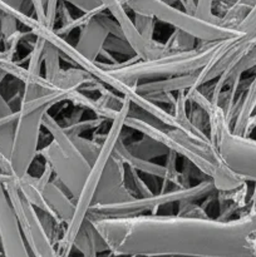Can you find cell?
Instances as JSON below:
<instances>
[{
  "label": "cell",
  "instance_id": "obj_13",
  "mask_svg": "<svg viewBox=\"0 0 256 257\" xmlns=\"http://www.w3.org/2000/svg\"><path fill=\"white\" fill-rule=\"evenodd\" d=\"M4 183L0 181V251L3 257H32L15 213L9 202Z\"/></svg>",
  "mask_w": 256,
  "mask_h": 257
},
{
  "label": "cell",
  "instance_id": "obj_9",
  "mask_svg": "<svg viewBox=\"0 0 256 257\" xmlns=\"http://www.w3.org/2000/svg\"><path fill=\"white\" fill-rule=\"evenodd\" d=\"M48 112V108H43L29 114L18 115L14 142L9 158V173L14 181L25 177L35 158L39 156L43 118Z\"/></svg>",
  "mask_w": 256,
  "mask_h": 257
},
{
  "label": "cell",
  "instance_id": "obj_1",
  "mask_svg": "<svg viewBox=\"0 0 256 257\" xmlns=\"http://www.w3.org/2000/svg\"><path fill=\"white\" fill-rule=\"evenodd\" d=\"M89 221L115 257H255L250 212L235 220L148 215Z\"/></svg>",
  "mask_w": 256,
  "mask_h": 257
},
{
  "label": "cell",
  "instance_id": "obj_29",
  "mask_svg": "<svg viewBox=\"0 0 256 257\" xmlns=\"http://www.w3.org/2000/svg\"><path fill=\"white\" fill-rule=\"evenodd\" d=\"M248 212H250V215H251V217H252V220H253V222H255V225H256V208H253V210H251V211H248Z\"/></svg>",
  "mask_w": 256,
  "mask_h": 257
},
{
  "label": "cell",
  "instance_id": "obj_21",
  "mask_svg": "<svg viewBox=\"0 0 256 257\" xmlns=\"http://www.w3.org/2000/svg\"><path fill=\"white\" fill-rule=\"evenodd\" d=\"M105 123L104 119L94 117L92 119H79L77 122L69 123V124H60L63 130L69 136H82L83 133L90 130H98Z\"/></svg>",
  "mask_w": 256,
  "mask_h": 257
},
{
  "label": "cell",
  "instance_id": "obj_12",
  "mask_svg": "<svg viewBox=\"0 0 256 257\" xmlns=\"http://www.w3.org/2000/svg\"><path fill=\"white\" fill-rule=\"evenodd\" d=\"M100 3L104 5L105 10L109 12L110 17L119 24L128 44L131 45L133 52L140 59L151 60L162 57L165 53L166 54L170 53L166 48L165 43L157 42V40L147 42L141 37V34L137 32L135 24H133V19L128 15L125 7L119 0H100Z\"/></svg>",
  "mask_w": 256,
  "mask_h": 257
},
{
  "label": "cell",
  "instance_id": "obj_4",
  "mask_svg": "<svg viewBox=\"0 0 256 257\" xmlns=\"http://www.w3.org/2000/svg\"><path fill=\"white\" fill-rule=\"evenodd\" d=\"M186 97L207 114L208 138L226 167L246 183L256 185V140L232 133L222 108L211 102L201 89Z\"/></svg>",
  "mask_w": 256,
  "mask_h": 257
},
{
  "label": "cell",
  "instance_id": "obj_18",
  "mask_svg": "<svg viewBox=\"0 0 256 257\" xmlns=\"http://www.w3.org/2000/svg\"><path fill=\"white\" fill-rule=\"evenodd\" d=\"M60 59L62 58H60L59 52L53 45L47 43L44 49V60H43V65H44V74L43 75L50 83H54L62 73L63 68L60 65Z\"/></svg>",
  "mask_w": 256,
  "mask_h": 257
},
{
  "label": "cell",
  "instance_id": "obj_25",
  "mask_svg": "<svg viewBox=\"0 0 256 257\" xmlns=\"http://www.w3.org/2000/svg\"><path fill=\"white\" fill-rule=\"evenodd\" d=\"M213 2L215 0H196L195 15L205 22L222 24L220 15L213 14Z\"/></svg>",
  "mask_w": 256,
  "mask_h": 257
},
{
  "label": "cell",
  "instance_id": "obj_19",
  "mask_svg": "<svg viewBox=\"0 0 256 257\" xmlns=\"http://www.w3.org/2000/svg\"><path fill=\"white\" fill-rule=\"evenodd\" d=\"M70 138H72L73 143L77 147V150L79 151L80 155L83 156V158L92 166L94 161L97 160L98 155H99L103 141L100 142L95 138L89 140V138H85L83 136H70Z\"/></svg>",
  "mask_w": 256,
  "mask_h": 257
},
{
  "label": "cell",
  "instance_id": "obj_32",
  "mask_svg": "<svg viewBox=\"0 0 256 257\" xmlns=\"http://www.w3.org/2000/svg\"><path fill=\"white\" fill-rule=\"evenodd\" d=\"M125 257H136V256H125Z\"/></svg>",
  "mask_w": 256,
  "mask_h": 257
},
{
  "label": "cell",
  "instance_id": "obj_15",
  "mask_svg": "<svg viewBox=\"0 0 256 257\" xmlns=\"http://www.w3.org/2000/svg\"><path fill=\"white\" fill-rule=\"evenodd\" d=\"M43 195L53 215L59 222L67 226L72 221L75 211V202L57 178H53L43 188Z\"/></svg>",
  "mask_w": 256,
  "mask_h": 257
},
{
  "label": "cell",
  "instance_id": "obj_33",
  "mask_svg": "<svg viewBox=\"0 0 256 257\" xmlns=\"http://www.w3.org/2000/svg\"><path fill=\"white\" fill-rule=\"evenodd\" d=\"M80 257H82V256H80Z\"/></svg>",
  "mask_w": 256,
  "mask_h": 257
},
{
  "label": "cell",
  "instance_id": "obj_24",
  "mask_svg": "<svg viewBox=\"0 0 256 257\" xmlns=\"http://www.w3.org/2000/svg\"><path fill=\"white\" fill-rule=\"evenodd\" d=\"M133 24H135L136 29L140 33L141 37L146 39L147 42H153L155 38V19L151 17H146V15L135 14L133 15Z\"/></svg>",
  "mask_w": 256,
  "mask_h": 257
},
{
  "label": "cell",
  "instance_id": "obj_7",
  "mask_svg": "<svg viewBox=\"0 0 256 257\" xmlns=\"http://www.w3.org/2000/svg\"><path fill=\"white\" fill-rule=\"evenodd\" d=\"M133 14L146 15L166 23L202 43H217L241 35L237 29L205 22L165 0H119Z\"/></svg>",
  "mask_w": 256,
  "mask_h": 257
},
{
  "label": "cell",
  "instance_id": "obj_30",
  "mask_svg": "<svg viewBox=\"0 0 256 257\" xmlns=\"http://www.w3.org/2000/svg\"><path fill=\"white\" fill-rule=\"evenodd\" d=\"M252 247H253V255L256 257V235L252 237Z\"/></svg>",
  "mask_w": 256,
  "mask_h": 257
},
{
  "label": "cell",
  "instance_id": "obj_20",
  "mask_svg": "<svg viewBox=\"0 0 256 257\" xmlns=\"http://www.w3.org/2000/svg\"><path fill=\"white\" fill-rule=\"evenodd\" d=\"M196 42L195 39L191 35L186 34V33L181 32V30H176L173 32V34L171 35L170 39L165 43L166 48L168 49V52H187V50L193 49L196 48Z\"/></svg>",
  "mask_w": 256,
  "mask_h": 257
},
{
  "label": "cell",
  "instance_id": "obj_28",
  "mask_svg": "<svg viewBox=\"0 0 256 257\" xmlns=\"http://www.w3.org/2000/svg\"><path fill=\"white\" fill-rule=\"evenodd\" d=\"M255 128H256V112L253 113V115H252V117H251L250 122H248V125H247V137H248V135H250V133L252 132L253 130H255Z\"/></svg>",
  "mask_w": 256,
  "mask_h": 257
},
{
  "label": "cell",
  "instance_id": "obj_5",
  "mask_svg": "<svg viewBox=\"0 0 256 257\" xmlns=\"http://www.w3.org/2000/svg\"><path fill=\"white\" fill-rule=\"evenodd\" d=\"M131 107H132V103L128 98H125L119 112L117 113L114 119L110 122L109 130L103 135L102 148H100L99 155H98L94 163L90 166L89 172H88L84 183H83L82 191H80L79 196L75 200V211L72 221L65 226L63 236L55 245L57 257H70L75 237H77L78 232L82 228L83 223L87 220L88 212H89L90 207L93 205V200H94L95 192H97L98 185H99L103 172L107 167L108 161L113 156L115 145L119 141V138L122 137L125 118L130 113Z\"/></svg>",
  "mask_w": 256,
  "mask_h": 257
},
{
  "label": "cell",
  "instance_id": "obj_26",
  "mask_svg": "<svg viewBox=\"0 0 256 257\" xmlns=\"http://www.w3.org/2000/svg\"><path fill=\"white\" fill-rule=\"evenodd\" d=\"M104 50L107 52H114V53H119V54H124V55H130L131 58L136 57V53L133 52V49L131 48V45L128 44V42L125 39H122V38H117L113 37V35H109L105 42Z\"/></svg>",
  "mask_w": 256,
  "mask_h": 257
},
{
  "label": "cell",
  "instance_id": "obj_27",
  "mask_svg": "<svg viewBox=\"0 0 256 257\" xmlns=\"http://www.w3.org/2000/svg\"><path fill=\"white\" fill-rule=\"evenodd\" d=\"M18 25H19V22L13 15L0 10V35H2V40L8 39L17 32H19Z\"/></svg>",
  "mask_w": 256,
  "mask_h": 257
},
{
  "label": "cell",
  "instance_id": "obj_31",
  "mask_svg": "<svg viewBox=\"0 0 256 257\" xmlns=\"http://www.w3.org/2000/svg\"><path fill=\"white\" fill-rule=\"evenodd\" d=\"M250 201H252V202H256V188H255V190H253L252 195H251Z\"/></svg>",
  "mask_w": 256,
  "mask_h": 257
},
{
  "label": "cell",
  "instance_id": "obj_10",
  "mask_svg": "<svg viewBox=\"0 0 256 257\" xmlns=\"http://www.w3.org/2000/svg\"><path fill=\"white\" fill-rule=\"evenodd\" d=\"M4 188L32 257H57L54 243L43 227L37 210L23 197L15 181L5 182Z\"/></svg>",
  "mask_w": 256,
  "mask_h": 257
},
{
  "label": "cell",
  "instance_id": "obj_16",
  "mask_svg": "<svg viewBox=\"0 0 256 257\" xmlns=\"http://www.w3.org/2000/svg\"><path fill=\"white\" fill-rule=\"evenodd\" d=\"M123 142H124V146L128 152L132 153L136 157L143 158V160L151 161L153 158L167 156L168 153V150L165 146H162L157 141L152 140V138L146 137V136H142L141 140L132 141V142L127 143L124 140H123Z\"/></svg>",
  "mask_w": 256,
  "mask_h": 257
},
{
  "label": "cell",
  "instance_id": "obj_3",
  "mask_svg": "<svg viewBox=\"0 0 256 257\" xmlns=\"http://www.w3.org/2000/svg\"><path fill=\"white\" fill-rule=\"evenodd\" d=\"M218 43H203L187 52L167 53L151 60H142L136 55L117 64L98 62L118 80L136 87L140 83L151 80L196 74L207 65Z\"/></svg>",
  "mask_w": 256,
  "mask_h": 257
},
{
  "label": "cell",
  "instance_id": "obj_17",
  "mask_svg": "<svg viewBox=\"0 0 256 257\" xmlns=\"http://www.w3.org/2000/svg\"><path fill=\"white\" fill-rule=\"evenodd\" d=\"M0 10L13 15L19 24L28 27L34 17V9L30 0H0Z\"/></svg>",
  "mask_w": 256,
  "mask_h": 257
},
{
  "label": "cell",
  "instance_id": "obj_8",
  "mask_svg": "<svg viewBox=\"0 0 256 257\" xmlns=\"http://www.w3.org/2000/svg\"><path fill=\"white\" fill-rule=\"evenodd\" d=\"M215 191L216 187L212 181L206 178V180L201 181L196 185L188 186V187L161 191L160 193H153L147 197H135L131 201L117 203V205H93L88 212L87 220L157 215L156 208L172 205V203L186 202V201L196 202V200L212 195Z\"/></svg>",
  "mask_w": 256,
  "mask_h": 257
},
{
  "label": "cell",
  "instance_id": "obj_22",
  "mask_svg": "<svg viewBox=\"0 0 256 257\" xmlns=\"http://www.w3.org/2000/svg\"><path fill=\"white\" fill-rule=\"evenodd\" d=\"M236 29L241 33V39L247 44L256 43V5L250 10L245 19L237 25Z\"/></svg>",
  "mask_w": 256,
  "mask_h": 257
},
{
  "label": "cell",
  "instance_id": "obj_23",
  "mask_svg": "<svg viewBox=\"0 0 256 257\" xmlns=\"http://www.w3.org/2000/svg\"><path fill=\"white\" fill-rule=\"evenodd\" d=\"M59 2L72 4L73 7L79 9L83 14L88 15V17H97V15L107 12L100 0H59Z\"/></svg>",
  "mask_w": 256,
  "mask_h": 257
},
{
  "label": "cell",
  "instance_id": "obj_2",
  "mask_svg": "<svg viewBox=\"0 0 256 257\" xmlns=\"http://www.w3.org/2000/svg\"><path fill=\"white\" fill-rule=\"evenodd\" d=\"M137 109L138 113H136L131 107L124 128L152 138L168 151L181 156L206 178L212 181L218 192H230L245 185V181L226 167L210 138L193 135L182 128L166 127L152 115L138 107Z\"/></svg>",
  "mask_w": 256,
  "mask_h": 257
},
{
  "label": "cell",
  "instance_id": "obj_14",
  "mask_svg": "<svg viewBox=\"0 0 256 257\" xmlns=\"http://www.w3.org/2000/svg\"><path fill=\"white\" fill-rule=\"evenodd\" d=\"M132 198H135V196L131 193L125 183V166L113 155L100 178L93 205H117Z\"/></svg>",
  "mask_w": 256,
  "mask_h": 257
},
{
  "label": "cell",
  "instance_id": "obj_11",
  "mask_svg": "<svg viewBox=\"0 0 256 257\" xmlns=\"http://www.w3.org/2000/svg\"><path fill=\"white\" fill-rule=\"evenodd\" d=\"M109 35L125 39L119 24L110 15L102 13L93 17L84 27L80 28L79 37L74 47L80 54L97 62Z\"/></svg>",
  "mask_w": 256,
  "mask_h": 257
},
{
  "label": "cell",
  "instance_id": "obj_6",
  "mask_svg": "<svg viewBox=\"0 0 256 257\" xmlns=\"http://www.w3.org/2000/svg\"><path fill=\"white\" fill-rule=\"evenodd\" d=\"M43 128L52 136V141L39 150V156L50 166L54 178L59 181L75 202L89 172L90 165L77 150L70 136L49 113L43 118Z\"/></svg>",
  "mask_w": 256,
  "mask_h": 257
}]
</instances>
